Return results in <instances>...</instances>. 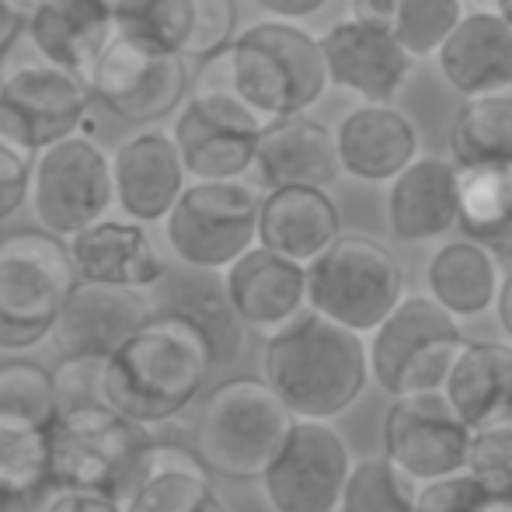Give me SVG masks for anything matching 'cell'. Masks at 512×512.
Instances as JSON below:
<instances>
[{"label": "cell", "instance_id": "6da1fadb", "mask_svg": "<svg viewBox=\"0 0 512 512\" xmlns=\"http://www.w3.org/2000/svg\"><path fill=\"white\" fill-rule=\"evenodd\" d=\"M216 366L213 345L189 317L154 310L147 324L105 363V398L143 429L182 415Z\"/></svg>", "mask_w": 512, "mask_h": 512}, {"label": "cell", "instance_id": "7a4b0ae2", "mask_svg": "<svg viewBox=\"0 0 512 512\" xmlns=\"http://www.w3.org/2000/svg\"><path fill=\"white\" fill-rule=\"evenodd\" d=\"M370 377L363 335L310 307L265 342L262 380L297 418L331 422L356 405Z\"/></svg>", "mask_w": 512, "mask_h": 512}, {"label": "cell", "instance_id": "3957f363", "mask_svg": "<svg viewBox=\"0 0 512 512\" xmlns=\"http://www.w3.org/2000/svg\"><path fill=\"white\" fill-rule=\"evenodd\" d=\"M77 279L67 237L42 227L0 237V352L46 342Z\"/></svg>", "mask_w": 512, "mask_h": 512}, {"label": "cell", "instance_id": "277c9868", "mask_svg": "<svg viewBox=\"0 0 512 512\" xmlns=\"http://www.w3.org/2000/svg\"><path fill=\"white\" fill-rule=\"evenodd\" d=\"M230 63L241 95L269 122L304 115L331 84L321 39L283 18L255 21L237 32L230 42Z\"/></svg>", "mask_w": 512, "mask_h": 512}, {"label": "cell", "instance_id": "5b68a950", "mask_svg": "<svg viewBox=\"0 0 512 512\" xmlns=\"http://www.w3.org/2000/svg\"><path fill=\"white\" fill-rule=\"evenodd\" d=\"M293 422L297 415L265 380L237 377L206 398L196 425V450L220 478L255 481L272 464Z\"/></svg>", "mask_w": 512, "mask_h": 512}, {"label": "cell", "instance_id": "8992f818", "mask_svg": "<svg viewBox=\"0 0 512 512\" xmlns=\"http://www.w3.org/2000/svg\"><path fill=\"white\" fill-rule=\"evenodd\" d=\"M405 300V269L380 241L338 234L307 265V307L370 335Z\"/></svg>", "mask_w": 512, "mask_h": 512}, {"label": "cell", "instance_id": "52a82bcc", "mask_svg": "<svg viewBox=\"0 0 512 512\" xmlns=\"http://www.w3.org/2000/svg\"><path fill=\"white\" fill-rule=\"evenodd\" d=\"M460 317L436 297H405L370 331V373L391 398L443 391L464 352Z\"/></svg>", "mask_w": 512, "mask_h": 512}, {"label": "cell", "instance_id": "ba28073f", "mask_svg": "<svg viewBox=\"0 0 512 512\" xmlns=\"http://www.w3.org/2000/svg\"><path fill=\"white\" fill-rule=\"evenodd\" d=\"M258 216L262 196L244 178L189 182L164 220V241L189 269L227 272L258 244Z\"/></svg>", "mask_w": 512, "mask_h": 512}, {"label": "cell", "instance_id": "9c48e42d", "mask_svg": "<svg viewBox=\"0 0 512 512\" xmlns=\"http://www.w3.org/2000/svg\"><path fill=\"white\" fill-rule=\"evenodd\" d=\"M28 206L42 230L67 241L105 220L115 206L112 154H105L84 129L42 147L35 154Z\"/></svg>", "mask_w": 512, "mask_h": 512}, {"label": "cell", "instance_id": "30bf717a", "mask_svg": "<svg viewBox=\"0 0 512 512\" xmlns=\"http://www.w3.org/2000/svg\"><path fill=\"white\" fill-rule=\"evenodd\" d=\"M150 429L136 425L112 405L60 411L49 429V481L98 488L119 499Z\"/></svg>", "mask_w": 512, "mask_h": 512}, {"label": "cell", "instance_id": "8fae6325", "mask_svg": "<svg viewBox=\"0 0 512 512\" xmlns=\"http://www.w3.org/2000/svg\"><path fill=\"white\" fill-rule=\"evenodd\" d=\"M91 91L115 119L129 126H157L189 102L192 77L182 53L154 49L129 35H115L91 70Z\"/></svg>", "mask_w": 512, "mask_h": 512}, {"label": "cell", "instance_id": "7c38bea8", "mask_svg": "<svg viewBox=\"0 0 512 512\" xmlns=\"http://www.w3.org/2000/svg\"><path fill=\"white\" fill-rule=\"evenodd\" d=\"M352 464L349 443L328 422L297 418L258 481L272 512H338Z\"/></svg>", "mask_w": 512, "mask_h": 512}, {"label": "cell", "instance_id": "4fadbf2b", "mask_svg": "<svg viewBox=\"0 0 512 512\" xmlns=\"http://www.w3.org/2000/svg\"><path fill=\"white\" fill-rule=\"evenodd\" d=\"M91 98L95 91L88 77L46 60L35 46L32 56L7 63L0 74V108L32 150L81 133L88 126Z\"/></svg>", "mask_w": 512, "mask_h": 512}, {"label": "cell", "instance_id": "5bb4252c", "mask_svg": "<svg viewBox=\"0 0 512 512\" xmlns=\"http://www.w3.org/2000/svg\"><path fill=\"white\" fill-rule=\"evenodd\" d=\"M474 429L443 391L401 394L384 418V453L415 481L467 471Z\"/></svg>", "mask_w": 512, "mask_h": 512}, {"label": "cell", "instance_id": "9a60e30c", "mask_svg": "<svg viewBox=\"0 0 512 512\" xmlns=\"http://www.w3.org/2000/svg\"><path fill=\"white\" fill-rule=\"evenodd\" d=\"M112 178L115 206L136 223H164L192 182L175 136L157 126H136L115 143Z\"/></svg>", "mask_w": 512, "mask_h": 512}, {"label": "cell", "instance_id": "2e32d148", "mask_svg": "<svg viewBox=\"0 0 512 512\" xmlns=\"http://www.w3.org/2000/svg\"><path fill=\"white\" fill-rule=\"evenodd\" d=\"M328 81L363 102H391L405 88L415 56L401 46L394 28L345 18L321 35Z\"/></svg>", "mask_w": 512, "mask_h": 512}, {"label": "cell", "instance_id": "e0dca14e", "mask_svg": "<svg viewBox=\"0 0 512 512\" xmlns=\"http://www.w3.org/2000/svg\"><path fill=\"white\" fill-rule=\"evenodd\" d=\"M154 310L157 307L143 290L77 279L49 338L63 356L108 359L154 317Z\"/></svg>", "mask_w": 512, "mask_h": 512}, {"label": "cell", "instance_id": "ac0fdd59", "mask_svg": "<svg viewBox=\"0 0 512 512\" xmlns=\"http://www.w3.org/2000/svg\"><path fill=\"white\" fill-rule=\"evenodd\" d=\"M119 502L122 512H227L199 450L154 436L136 457Z\"/></svg>", "mask_w": 512, "mask_h": 512}, {"label": "cell", "instance_id": "d6986e66", "mask_svg": "<svg viewBox=\"0 0 512 512\" xmlns=\"http://www.w3.org/2000/svg\"><path fill=\"white\" fill-rule=\"evenodd\" d=\"M223 283L244 328L265 338L307 310V265L276 255L262 244L244 251L223 272Z\"/></svg>", "mask_w": 512, "mask_h": 512}, {"label": "cell", "instance_id": "ffe728a7", "mask_svg": "<svg viewBox=\"0 0 512 512\" xmlns=\"http://www.w3.org/2000/svg\"><path fill=\"white\" fill-rule=\"evenodd\" d=\"M70 255H74V269L88 283L105 286H126V290L150 293L164 276L161 251H157L154 237L147 234V223L136 220H105L91 223L88 230L70 237Z\"/></svg>", "mask_w": 512, "mask_h": 512}, {"label": "cell", "instance_id": "44dd1931", "mask_svg": "<svg viewBox=\"0 0 512 512\" xmlns=\"http://www.w3.org/2000/svg\"><path fill=\"white\" fill-rule=\"evenodd\" d=\"M255 178L265 192L286 189V185H314L328 189L342 171L335 133L328 126L304 115L272 119L258 136L255 150Z\"/></svg>", "mask_w": 512, "mask_h": 512}, {"label": "cell", "instance_id": "7402d4cb", "mask_svg": "<svg viewBox=\"0 0 512 512\" xmlns=\"http://www.w3.org/2000/svg\"><path fill=\"white\" fill-rule=\"evenodd\" d=\"M387 223L405 244L432 241L460 223V164L439 157H415L391 182Z\"/></svg>", "mask_w": 512, "mask_h": 512}, {"label": "cell", "instance_id": "603a6c76", "mask_svg": "<svg viewBox=\"0 0 512 512\" xmlns=\"http://www.w3.org/2000/svg\"><path fill=\"white\" fill-rule=\"evenodd\" d=\"M335 143L342 171L359 182H394L418 154L415 126L391 102L352 108L335 129Z\"/></svg>", "mask_w": 512, "mask_h": 512}, {"label": "cell", "instance_id": "cb8c5ba5", "mask_svg": "<svg viewBox=\"0 0 512 512\" xmlns=\"http://www.w3.org/2000/svg\"><path fill=\"white\" fill-rule=\"evenodd\" d=\"M436 60L443 81L464 98L512 88V25L499 11L464 14Z\"/></svg>", "mask_w": 512, "mask_h": 512}, {"label": "cell", "instance_id": "d4e9b609", "mask_svg": "<svg viewBox=\"0 0 512 512\" xmlns=\"http://www.w3.org/2000/svg\"><path fill=\"white\" fill-rule=\"evenodd\" d=\"M115 35L119 28H115V11L108 0H46L25 21V39L46 60L81 77H91L98 56Z\"/></svg>", "mask_w": 512, "mask_h": 512}, {"label": "cell", "instance_id": "484cf974", "mask_svg": "<svg viewBox=\"0 0 512 512\" xmlns=\"http://www.w3.org/2000/svg\"><path fill=\"white\" fill-rule=\"evenodd\" d=\"M338 234H342V220L324 189L286 185V189H269L262 196V216H258L262 248L310 265Z\"/></svg>", "mask_w": 512, "mask_h": 512}, {"label": "cell", "instance_id": "4316f807", "mask_svg": "<svg viewBox=\"0 0 512 512\" xmlns=\"http://www.w3.org/2000/svg\"><path fill=\"white\" fill-rule=\"evenodd\" d=\"M443 394L474 432L512 422V342H467Z\"/></svg>", "mask_w": 512, "mask_h": 512}, {"label": "cell", "instance_id": "83f0119b", "mask_svg": "<svg viewBox=\"0 0 512 512\" xmlns=\"http://www.w3.org/2000/svg\"><path fill=\"white\" fill-rule=\"evenodd\" d=\"M171 136L182 150L192 182H227V178H244L255 168V150L262 133L223 122L203 112L196 102H185L178 108Z\"/></svg>", "mask_w": 512, "mask_h": 512}, {"label": "cell", "instance_id": "f1b7e54d", "mask_svg": "<svg viewBox=\"0 0 512 512\" xmlns=\"http://www.w3.org/2000/svg\"><path fill=\"white\" fill-rule=\"evenodd\" d=\"M429 297L450 310L453 317H478L495 307L502 290V272L488 244L481 241H446L425 269Z\"/></svg>", "mask_w": 512, "mask_h": 512}, {"label": "cell", "instance_id": "f546056e", "mask_svg": "<svg viewBox=\"0 0 512 512\" xmlns=\"http://www.w3.org/2000/svg\"><path fill=\"white\" fill-rule=\"evenodd\" d=\"M154 290H164V304L157 310H171V314L189 317V321L209 338L216 363H230V359L237 356L244 324L227 297L223 272L189 269V265H185L182 276H175V279L164 276Z\"/></svg>", "mask_w": 512, "mask_h": 512}, {"label": "cell", "instance_id": "4dcf8cb0", "mask_svg": "<svg viewBox=\"0 0 512 512\" xmlns=\"http://www.w3.org/2000/svg\"><path fill=\"white\" fill-rule=\"evenodd\" d=\"M450 150L460 168L512 164V88L464 98L453 115Z\"/></svg>", "mask_w": 512, "mask_h": 512}, {"label": "cell", "instance_id": "1f68e13d", "mask_svg": "<svg viewBox=\"0 0 512 512\" xmlns=\"http://www.w3.org/2000/svg\"><path fill=\"white\" fill-rule=\"evenodd\" d=\"M460 230L471 241L512 244V164L460 168Z\"/></svg>", "mask_w": 512, "mask_h": 512}, {"label": "cell", "instance_id": "d6a6232c", "mask_svg": "<svg viewBox=\"0 0 512 512\" xmlns=\"http://www.w3.org/2000/svg\"><path fill=\"white\" fill-rule=\"evenodd\" d=\"M112 11L119 35L182 56L189 49L192 25H196V0H119Z\"/></svg>", "mask_w": 512, "mask_h": 512}, {"label": "cell", "instance_id": "836d02e7", "mask_svg": "<svg viewBox=\"0 0 512 512\" xmlns=\"http://www.w3.org/2000/svg\"><path fill=\"white\" fill-rule=\"evenodd\" d=\"M418 481L391 457H366L352 464L342 512H415Z\"/></svg>", "mask_w": 512, "mask_h": 512}, {"label": "cell", "instance_id": "e575fe53", "mask_svg": "<svg viewBox=\"0 0 512 512\" xmlns=\"http://www.w3.org/2000/svg\"><path fill=\"white\" fill-rule=\"evenodd\" d=\"M49 429L32 418L0 411V481L25 492H42L49 485Z\"/></svg>", "mask_w": 512, "mask_h": 512}, {"label": "cell", "instance_id": "d590c367", "mask_svg": "<svg viewBox=\"0 0 512 512\" xmlns=\"http://www.w3.org/2000/svg\"><path fill=\"white\" fill-rule=\"evenodd\" d=\"M0 411L32 418V422L53 429L56 415H60L53 370H46L39 363H28V359L0 363Z\"/></svg>", "mask_w": 512, "mask_h": 512}, {"label": "cell", "instance_id": "8d00e7d4", "mask_svg": "<svg viewBox=\"0 0 512 512\" xmlns=\"http://www.w3.org/2000/svg\"><path fill=\"white\" fill-rule=\"evenodd\" d=\"M460 18H464L460 0H398L394 35L415 60H425L443 49Z\"/></svg>", "mask_w": 512, "mask_h": 512}, {"label": "cell", "instance_id": "74e56055", "mask_svg": "<svg viewBox=\"0 0 512 512\" xmlns=\"http://www.w3.org/2000/svg\"><path fill=\"white\" fill-rule=\"evenodd\" d=\"M35 154L39 150H32L21 140V133L11 126V119L0 108V223L11 220L28 203Z\"/></svg>", "mask_w": 512, "mask_h": 512}, {"label": "cell", "instance_id": "f35d334b", "mask_svg": "<svg viewBox=\"0 0 512 512\" xmlns=\"http://www.w3.org/2000/svg\"><path fill=\"white\" fill-rule=\"evenodd\" d=\"M467 471L492 499H512V422L474 432Z\"/></svg>", "mask_w": 512, "mask_h": 512}, {"label": "cell", "instance_id": "ab89813d", "mask_svg": "<svg viewBox=\"0 0 512 512\" xmlns=\"http://www.w3.org/2000/svg\"><path fill=\"white\" fill-rule=\"evenodd\" d=\"M105 363L102 356H63L53 370L60 411L108 405L105 398Z\"/></svg>", "mask_w": 512, "mask_h": 512}, {"label": "cell", "instance_id": "60d3db41", "mask_svg": "<svg viewBox=\"0 0 512 512\" xmlns=\"http://www.w3.org/2000/svg\"><path fill=\"white\" fill-rule=\"evenodd\" d=\"M492 495L471 471H453L443 478L418 481L415 512H481Z\"/></svg>", "mask_w": 512, "mask_h": 512}, {"label": "cell", "instance_id": "b9f144b4", "mask_svg": "<svg viewBox=\"0 0 512 512\" xmlns=\"http://www.w3.org/2000/svg\"><path fill=\"white\" fill-rule=\"evenodd\" d=\"M234 39H237L234 0H196V25H192L185 60H206V56L227 49Z\"/></svg>", "mask_w": 512, "mask_h": 512}, {"label": "cell", "instance_id": "7bdbcfd3", "mask_svg": "<svg viewBox=\"0 0 512 512\" xmlns=\"http://www.w3.org/2000/svg\"><path fill=\"white\" fill-rule=\"evenodd\" d=\"M35 512H122V502L108 492H98V488L49 481L35 499Z\"/></svg>", "mask_w": 512, "mask_h": 512}, {"label": "cell", "instance_id": "ee69618b", "mask_svg": "<svg viewBox=\"0 0 512 512\" xmlns=\"http://www.w3.org/2000/svg\"><path fill=\"white\" fill-rule=\"evenodd\" d=\"M25 14L18 11L14 0H0V60L18 46V39L25 35Z\"/></svg>", "mask_w": 512, "mask_h": 512}, {"label": "cell", "instance_id": "f6af8a7d", "mask_svg": "<svg viewBox=\"0 0 512 512\" xmlns=\"http://www.w3.org/2000/svg\"><path fill=\"white\" fill-rule=\"evenodd\" d=\"M265 14L272 18H283V21H300V18H310V14L321 11L328 0H255Z\"/></svg>", "mask_w": 512, "mask_h": 512}, {"label": "cell", "instance_id": "bcb514c9", "mask_svg": "<svg viewBox=\"0 0 512 512\" xmlns=\"http://www.w3.org/2000/svg\"><path fill=\"white\" fill-rule=\"evenodd\" d=\"M352 14L356 21H370V25L394 28V14H398V0H352Z\"/></svg>", "mask_w": 512, "mask_h": 512}, {"label": "cell", "instance_id": "7dc6e473", "mask_svg": "<svg viewBox=\"0 0 512 512\" xmlns=\"http://www.w3.org/2000/svg\"><path fill=\"white\" fill-rule=\"evenodd\" d=\"M0 512H35V495L0 481Z\"/></svg>", "mask_w": 512, "mask_h": 512}, {"label": "cell", "instance_id": "c3c4849f", "mask_svg": "<svg viewBox=\"0 0 512 512\" xmlns=\"http://www.w3.org/2000/svg\"><path fill=\"white\" fill-rule=\"evenodd\" d=\"M495 310H499L502 331H506V338L512 342V269H509V276H502V290H499V300H495Z\"/></svg>", "mask_w": 512, "mask_h": 512}, {"label": "cell", "instance_id": "681fc988", "mask_svg": "<svg viewBox=\"0 0 512 512\" xmlns=\"http://www.w3.org/2000/svg\"><path fill=\"white\" fill-rule=\"evenodd\" d=\"M481 512H512V499H488Z\"/></svg>", "mask_w": 512, "mask_h": 512}, {"label": "cell", "instance_id": "f907efd6", "mask_svg": "<svg viewBox=\"0 0 512 512\" xmlns=\"http://www.w3.org/2000/svg\"><path fill=\"white\" fill-rule=\"evenodd\" d=\"M14 4H18V11L28 18V14H32V11H39V7L46 4V0H14Z\"/></svg>", "mask_w": 512, "mask_h": 512}, {"label": "cell", "instance_id": "816d5d0a", "mask_svg": "<svg viewBox=\"0 0 512 512\" xmlns=\"http://www.w3.org/2000/svg\"><path fill=\"white\" fill-rule=\"evenodd\" d=\"M495 4H499V14H502V18H506L509 25H512V0H495Z\"/></svg>", "mask_w": 512, "mask_h": 512}, {"label": "cell", "instance_id": "f5cc1de1", "mask_svg": "<svg viewBox=\"0 0 512 512\" xmlns=\"http://www.w3.org/2000/svg\"><path fill=\"white\" fill-rule=\"evenodd\" d=\"M108 4H112V7H115V4H119V0H108Z\"/></svg>", "mask_w": 512, "mask_h": 512}]
</instances>
